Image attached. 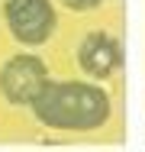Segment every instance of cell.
Masks as SVG:
<instances>
[{
  "mask_svg": "<svg viewBox=\"0 0 145 152\" xmlns=\"http://www.w3.org/2000/svg\"><path fill=\"white\" fill-rule=\"evenodd\" d=\"M32 117L58 133H94L107 126L113 113L110 94L100 88V81H45L39 97L29 104Z\"/></svg>",
  "mask_w": 145,
  "mask_h": 152,
  "instance_id": "1",
  "label": "cell"
},
{
  "mask_svg": "<svg viewBox=\"0 0 145 152\" xmlns=\"http://www.w3.org/2000/svg\"><path fill=\"white\" fill-rule=\"evenodd\" d=\"M3 20L20 45L39 49L55 36L58 10L52 0H3Z\"/></svg>",
  "mask_w": 145,
  "mask_h": 152,
  "instance_id": "2",
  "label": "cell"
},
{
  "mask_svg": "<svg viewBox=\"0 0 145 152\" xmlns=\"http://www.w3.org/2000/svg\"><path fill=\"white\" fill-rule=\"evenodd\" d=\"M49 81V68L36 52H16L0 65V94L13 107H29Z\"/></svg>",
  "mask_w": 145,
  "mask_h": 152,
  "instance_id": "3",
  "label": "cell"
},
{
  "mask_svg": "<svg viewBox=\"0 0 145 152\" xmlns=\"http://www.w3.org/2000/svg\"><path fill=\"white\" fill-rule=\"evenodd\" d=\"M78 68L90 81H110L123 68V45L119 39L103 29L87 32L78 45Z\"/></svg>",
  "mask_w": 145,
  "mask_h": 152,
  "instance_id": "4",
  "label": "cell"
},
{
  "mask_svg": "<svg viewBox=\"0 0 145 152\" xmlns=\"http://www.w3.org/2000/svg\"><path fill=\"white\" fill-rule=\"evenodd\" d=\"M65 10H74V13H87V10H97L103 0H58Z\"/></svg>",
  "mask_w": 145,
  "mask_h": 152,
  "instance_id": "5",
  "label": "cell"
}]
</instances>
